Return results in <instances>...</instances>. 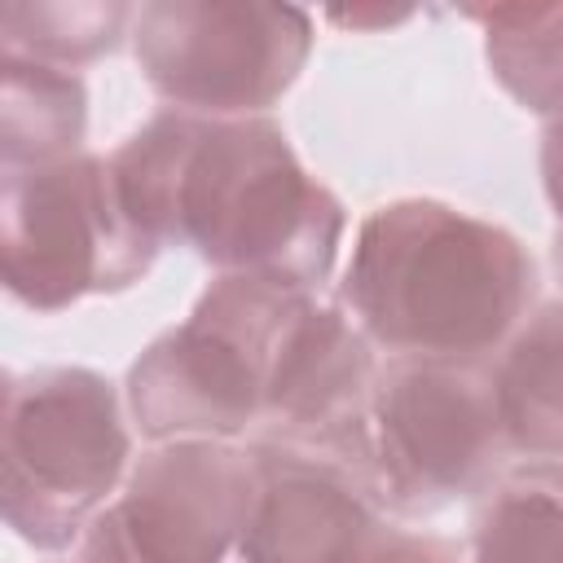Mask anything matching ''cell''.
<instances>
[{
    "label": "cell",
    "mask_w": 563,
    "mask_h": 563,
    "mask_svg": "<svg viewBox=\"0 0 563 563\" xmlns=\"http://www.w3.org/2000/svg\"><path fill=\"white\" fill-rule=\"evenodd\" d=\"M106 163L119 207L154 246H189L220 273L303 290L334 268L343 207L264 114L163 110Z\"/></svg>",
    "instance_id": "obj_1"
},
{
    "label": "cell",
    "mask_w": 563,
    "mask_h": 563,
    "mask_svg": "<svg viewBox=\"0 0 563 563\" xmlns=\"http://www.w3.org/2000/svg\"><path fill=\"white\" fill-rule=\"evenodd\" d=\"M537 264L528 246L435 198L374 207L343 273L361 334L413 361H479L528 312Z\"/></svg>",
    "instance_id": "obj_2"
},
{
    "label": "cell",
    "mask_w": 563,
    "mask_h": 563,
    "mask_svg": "<svg viewBox=\"0 0 563 563\" xmlns=\"http://www.w3.org/2000/svg\"><path fill=\"white\" fill-rule=\"evenodd\" d=\"M312 299L273 277L220 273L185 325L154 339L128 369V409L141 435L224 440L264 418L277 347Z\"/></svg>",
    "instance_id": "obj_3"
},
{
    "label": "cell",
    "mask_w": 563,
    "mask_h": 563,
    "mask_svg": "<svg viewBox=\"0 0 563 563\" xmlns=\"http://www.w3.org/2000/svg\"><path fill=\"white\" fill-rule=\"evenodd\" d=\"M132 440L114 387L84 365L31 369L4 391V523L35 550H66L123 479Z\"/></svg>",
    "instance_id": "obj_4"
},
{
    "label": "cell",
    "mask_w": 563,
    "mask_h": 563,
    "mask_svg": "<svg viewBox=\"0 0 563 563\" xmlns=\"http://www.w3.org/2000/svg\"><path fill=\"white\" fill-rule=\"evenodd\" d=\"M158 246L119 207L110 163L75 154L44 167L4 172L0 273L31 312H62L84 295L141 282Z\"/></svg>",
    "instance_id": "obj_5"
},
{
    "label": "cell",
    "mask_w": 563,
    "mask_h": 563,
    "mask_svg": "<svg viewBox=\"0 0 563 563\" xmlns=\"http://www.w3.org/2000/svg\"><path fill=\"white\" fill-rule=\"evenodd\" d=\"M136 66L185 114L255 119L303 70L312 18L264 0H154L132 18Z\"/></svg>",
    "instance_id": "obj_6"
},
{
    "label": "cell",
    "mask_w": 563,
    "mask_h": 563,
    "mask_svg": "<svg viewBox=\"0 0 563 563\" xmlns=\"http://www.w3.org/2000/svg\"><path fill=\"white\" fill-rule=\"evenodd\" d=\"M506 449L493 374L475 361L400 356L369 400V488L378 501L427 515L475 493Z\"/></svg>",
    "instance_id": "obj_7"
},
{
    "label": "cell",
    "mask_w": 563,
    "mask_h": 563,
    "mask_svg": "<svg viewBox=\"0 0 563 563\" xmlns=\"http://www.w3.org/2000/svg\"><path fill=\"white\" fill-rule=\"evenodd\" d=\"M255 453L224 440H172L145 453L97 523L132 563H224L255 506Z\"/></svg>",
    "instance_id": "obj_8"
},
{
    "label": "cell",
    "mask_w": 563,
    "mask_h": 563,
    "mask_svg": "<svg viewBox=\"0 0 563 563\" xmlns=\"http://www.w3.org/2000/svg\"><path fill=\"white\" fill-rule=\"evenodd\" d=\"M374 383L378 374L361 325H352L339 308L308 299L277 347L264 391V422L273 427L277 444L339 462L369 488Z\"/></svg>",
    "instance_id": "obj_9"
},
{
    "label": "cell",
    "mask_w": 563,
    "mask_h": 563,
    "mask_svg": "<svg viewBox=\"0 0 563 563\" xmlns=\"http://www.w3.org/2000/svg\"><path fill=\"white\" fill-rule=\"evenodd\" d=\"M238 563H352L383 528L374 493L339 462L264 440Z\"/></svg>",
    "instance_id": "obj_10"
},
{
    "label": "cell",
    "mask_w": 563,
    "mask_h": 563,
    "mask_svg": "<svg viewBox=\"0 0 563 563\" xmlns=\"http://www.w3.org/2000/svg\"><path fill=\"white\" fill-rule=\"evenodd\" d=\"M493 400L506 449L563 457V299L541 303L510 334L493 369Z\"/></svg>",
    "instance_id": "obj_11"
},
{
    "label": "cell",
    "mask_w": 563,
    "mask_h": 563,
    "mask_svg": "<svg viewBox=\"0 0 563 563\" xmlns=\"http://www.w3.org/2000/svg\"><path fill=\"white\" fill-rule=\"evenodd\" d=\"M88 128L84 79L44 62L0 57V163L4 172L44 167L79 154Z\"/></svg>",
    "instance_id": "obj_12"
},
{
    "label": "cell",
    "mask_w": 563,
    "mask_h": 563,
    "mask_svg": "<svg viewBox=\"0 0 563 563\" xmlns=\"http://www.w3.org/2000/svg\"><path fill=\"white\" fill-rule=\"evenodd\" d=\"M484 26L493 79L532 114L563 119V0L550 4H466Z\"/></svg>",
    "instance_id": "obj_13"
},
{
    "label": "cell",
    "mask_w": 563,
    "mask_h": 563,
    "mask_svg": "<svg viewBox=\"0 0 563 563\" xmlns=\"http://www.w3.org/2000/svg\"><path fill=\"white\" fill-rule=\"evenodd\" d=\"M475 563H563V466L510 471L475 515Z\"/></svg>",
    "instance_id": "obj_14"
},
{
    "label": "cell",
    "mask_w": 563,
    "mask_h": 563,
    "mask_svg": "<svg viewBox=\"0 0 563 563\" xmlns=\"http://www.w3.org/2000/svg\"><path fill=\"white\" fill-rule=\"evenodd\" d=\"M132 18L119 0H9L0 9V44L4 57L70 70L110 53Z\"/></svg>",
    "instance_id": "obj_15"
},
{
    "label": "cell",
    "mask_w": 563,
    "mask_h": 563,
    "mask_svg": "<svg viewBox=\"0 0 563 563\" xmlns=\"http://www.w3.org/2000/svg\"><path fill=\"white\" fill-rule=\"evenodd\" d=\"M352 563H462V559L440 537H418V532H400V528L383 523L374 532V541Z\"/></svg>",
    "instance_id": "obj_16"
},
{
    "label": "cell",
    "mask_w": 563,
    "mask_h": 563,
    "mask_svg": "<svg viewBox=\"0 0 563 563\" xmlns=\"http://www.w3.org/2000/svg\"><path fill=\"white\" fill-rule=\"evenodd\" d=\"M541 185H545V198H550L559 233H563V119H550V128L541 136Z\"/></svg>",
    "instance_id": "obj_17"
},
{
    "label": "cell",
    "mask_w": 563,
    "mask_h": 563,
    "mask_svg": "<svg viewBox=\"0 0 563 563\" xmlns=\"http://www.w3.org/2000/svg\"><path fill=\"white\" fill-rule=\"evenodd\" d=\"M330 18L334 22H347V26H365V22H405L409 18V9H352V13H343V9H330Z\"/></svg>",
    "instance_id": "obj_18"
},
{
    "label": "cell",
    "mask_w": 563,
    "mask_h": 563,
    "mask_svg": "<svg viewBox=\"0 0 563 563\" xmlns=\"http://www.w3.org/2000/svg\"><path fill=\"white\" fill-rule=\"evenodd\" d=\"M554 264H559V273H563V233H559V242H554Z\"/></svg>",
    "instance_id": "obj_19"
}]
</instances>
